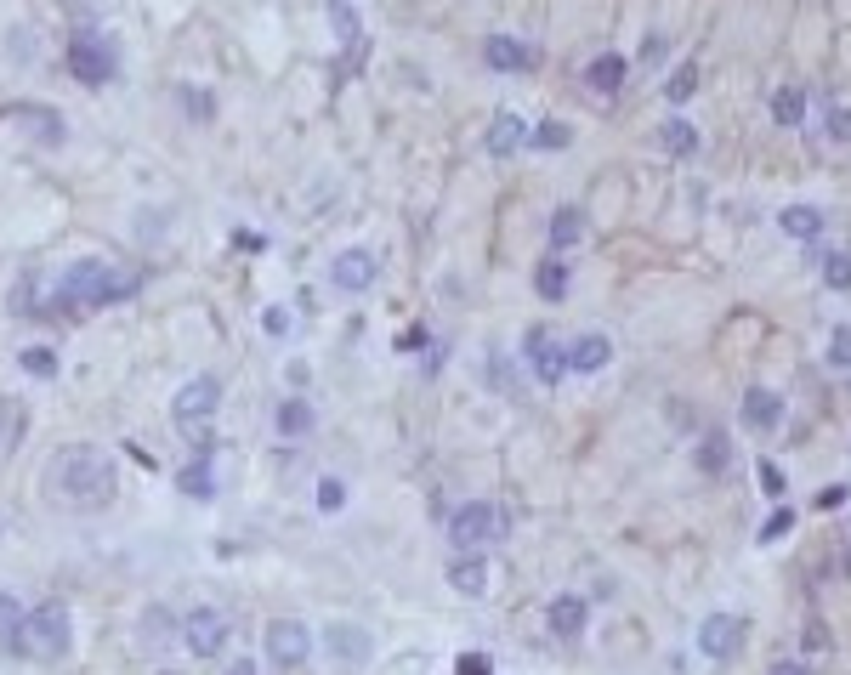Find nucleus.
<instances>
[{
    "instance_id": "obj_42",
    "label": "nucleus",
    "mask_w": 851,
    "mask_h": 675,
    "mask_svg": "<svg viewBox=\"0 0 851 675\" xmlns=\"http://www.w3.org/2000/svg\"><path fill=\"white\" fill-rule=\"evenodd\" d=\"M165 624H171V619H165V607H154V613H148V636H142V641H148V647L171 641V636H165Z\"/></svg>"
},
{
    "instance_id": "obj_21",
    "label": "nucleus",
    "mask_w": 851,
    "mask_h": 675,
    "mask_svg": "<svg viewBox=\"0 0 851 675\" xmlns=\"http://www.w3.org/2000/svg\"><path fill=\"white\" fill-rule=\"evenodd\" d=\"M778 227L789 233V239L812 244V239H823V210L817 205H789V210H778Z\"/></svg>"
},
{
    "instance_id": "obj_49",
    "label": "nucleus",
    "mask_w": 851,
    "mask_h": 675,
    "mask_svg": "<svg viewBox=\"0 0 851 675\" xmlns=\"http://www.w3.org/2000/svg\"><path fill=\"white\" fill-rule=\"evenodd\" d=\"M159 675H182V670H159Z\"/></svg>"
},
{
    "instance_id": "obj_41",
    "label": "nucleus",
    "mask_w": 851,
    "mask_h": 675,
    "mask_svg": "<svg viewBox=\"0 0 851 675\" xmlns=\"http://www.w3.org/2000/svg\"><path fill=\"white\" fill-rule=\"evenodd\" d=\"M846 500H851V488H846V483H829V488H823V494H817L812 505H817V511H840Z\"/></svg>"
},
{
    "instance_id": "obj_15",
    "label": "nucleus",
    "mask_w": 851,
    "mask_h": 675,
    "mask_svg": "<svg viewBox=\"0 0 851 675\" xmlns=\"http://www.w3.org/2000/svg\"><path fill=\"white\" fill-rule=\"evenodd\" d=\"M483 57H488V69H500V74H522V69H534V52L522 46V40H511V35H494L483 46Z\"/></svg>"
},
{
    "instance_id": "obj_16",
    "label": "nucleus",
    "mask_w": 851,
    "mask_h": 675,
    "mask_svg": "<svg viewBox=\"0 0 851 675\" xmlns=\"http://www.w3.org/2000/svg\"><path fill=\"white\" fill-rule=\"evenodd\" d=\"M625 74H630L625 57H619V52H602L591 69H585V86H591L596 97H619V91H625Z\"/></svg>"
},
{
    "instance_id": "obj_37",
    "label": "nucleus",
    "mask_w": 851,
    "mask_h": 675,
    "mask_svg": "<svg viewBox=\"0 0 851 675\" xmlns=\"http://www.w3.org/2000/svg\"><path fill=\"white\" fill-rule=\"evenodd\" d=\"M789 528H795V511H789V505H778V511H772V517L761 522V545H778V539L789 534Z\"/></svg>"
},
{
    "instance_id": "obj_23",
    "label": "nucleus",
    "mask_w": 851,
    "mask_h": 675,
    "mask_svg": "<svg viewBox=\"0 0 851 675\" xmlns=\"http://www.w3.org/2000/svg\"><path fill=\"white\" fill-rule=\"evenodd\" d=\"M522 142H528V125L517 120V114H511V108H505V114H494V125H488V154H517Z\"/></svg>"
},
{
    "instance_id": "obj_46",
    "label": "nucleus",
    "mask_w": 851,
    "mask_h": 675,
    "mask_svg": "<svg viewBox=\"0 0 851 675\" xmlns=\"http://www.w3.org/2000/svg\"><path fill=\"white\" fill-rule=\"evenodd\" d=\"M659 57H664V40L653 35V40H647V46H642V63H659Z\"/></svg>"
},
{
    "instance_id": "obj_11",
    "label": "nucleus",
    "mask_w": 851,
    "mask_h": 675,
    "mask_svg": "<svg viewBox=\"0 0 851 675\" xmlns=\"http://www.w3.org/2000/svg\"><path fill=\"white\" fill-rule=\"evenodd\" d=\"M324 653H335L347 670H364L369 653H375V641H369V630H358V624H324Z\"/></svg>"
},
{
    "instance_id": "obj_47",
    "label": "nucleus",
    "mask_w": 851,
    "mask_h": 675,
    "mask_svg": "<svg viewBox=\"0 0 851 675\" xmlns=\"http://www.w3.org/2000/svg\"><path fill=\"white\" fill-rule=\"evenodd\" d=\"M772 675H806L800 664H772Z\"/></svg>"
},
{
    "instance_id": "obj_7",
    "label": "nucleus",
    "mask_w": 851,
    "mask_h": 675,
    "mask_svg": "<svg viewBox=\"0 0 851 675\" xmlns=\"http://www.w3.org/2000/svg\"><path fill=\"white\" fill-rule=\"evenodd\" d=\"M267 658H273L278 670H301L313 658V630L301 619H273L267 624Z\"/></svg>"
},
{
    "instance_id": "obj_36",
    "label": "nucleus",
    "mask_w": 851,
    "mask_h": 675,
    "mask_svg": "<svg viewBox=\"0 0 851 675\" xmlns=\"http://www.w3.org/2000/svg\"><path fill=\"white\" fill-rule=\"evenodd\" d=\"M23 369H29L35 381H52V375H57V352L52 347H29V352H23Z\"/></svg>"
},
{
    "instance_id": "obj_3",
    "label": "nucleus",
    "mask_w": 851,
    "mask_h": 675,
    "mask_svg": "<svg viewBox=\"0 0 851 675\" xmlns=\"http://www.w3.org/2000/svg\"><path fill=\"white\" fill-rule=\"evenodd\" d=\"M216 403H222V386H216V375H193V381L176 392V403H171L176 432L193 443V454H199V449H216V443H210V420H216Z\"/></svg>"
},
{
    "instance_id": "obj_43",
    "label": "nucleus",
    "mask_w": 851,
    "mask_h": 675,
    "mask_svg": "<svg viewBox=\"0 0 851 675\" xmlns=\"http://www.w3.org/2000/svg\"><path fill=\"white\" fill-rule=\"evenodd\" d=\"M261 324H267V335H290V312H284V307H267V318H261Z\"/></svg>"
},
{
    "instance_id": "obj_35",
    "label": "nucleus",
    "mask_w": 851,
    "mask_h": 675,
    "mask_svg": "<svg viewBox=\"0 0 851 675\" xmlns=\"http://www.w3.org/2000/svg\"><path fill=\"white\" fill-rule=\"evenodd\" d=\"M829 369H851V324L829 329Z\"/></svg>"
},
{
    "instance_id": "obj_6",
    "label": "nucleus",
    "mask_w": 851,
    "mask_h": 675,
    "mask_svg": "<svg viewBox=\"0 0 851 675\" xmlns=\"http://www.w3.org/2000/svg\"><path fill=\"white\" fill-rule=\"evenodd\" d=\"M176 636L188 641L193 658H216L227 647V636H233V624H227V613H216V607H188V613L176 619Z\"/></svg>"
},
{
    "instance_id": "obj_30",
    "label": "nucleus",
    "mask_w": 851,
    "mask_h": 675,
    "mask_svg": "<svg viewBox=\"0 0 851 675\" xmlns=\"http://www.w3.org/2000/svg\"><path fill=\"white\" fill-rule=\"evenodd\" d=\"M534 290L545 295V301H562V295H568V267H562V261H545L534 273Z\"/></svg>"
},
{
    "instance_id": "obj_5",
    "label": "nucleus",
    "mask_w": 851,
    "mask_h": 675,
    "mask_svg": "<svg viewBox=\"0 0 851 675\" xmlns=\"http://www.w3.org/2000/svg\"><path fill=\"white\" fill-rule=\"evenodd\" d=\"M500 534H505V511H500V505H488V500H471V505H460V511L449 517L454 556H477L483 545H494Z\"/></svg>"
},
{
    "instance_id": "obj_20",
    "label": "nucleus",
    "mask_w": 851,
    "mask_h": 675,
    "mask_svg": "<svg viewBox=\"0 0 851 675\" xmlns=\"http://www.w3.org/2000/svg\"><path fill=\"white\" fill-rule=\"evenodd\" d=\"M23 432H29V409L18 398H0V460L23 449Z\"/></svg>"
},
{
    "instance_id": "obj_27",
    "label": "nucleus",
    "mask_w": 851,
    "mask_h": 675,
    "mask_svg": "<svg viewBox=\"0 0 851 675\" xmlns=\"http://www.w3.org/2000/svg\"><path fill=\"white\" fill-rule=\"evenodd\" d=\"M817 273H823L829 290H851V256L846 250H823V256H817Z\"/></svg>"
},
{
    "instance_id": "obj_18",
    "label": "nucleus",
    "mask_w": 851,
    "mask_h": 675,
    "mask_svg": "<svg viewBox=\"0 0 851 675\" xmlns=\"http://www.w3.org/2000/svg\"><path fill=\"white\" fill-rule=\"evenodd\" d=\"M210 460H216V449H199L188 466H182V494H193V500H216V466H210Z\"/></svg>"
},
{
    "instance_id": "obj_39",
    "label": "nucleus",
    "mask_w": 851,
    "mask_h": 675,
    "mask_svg": "<svg viewBox=\"0 0 851 675\" xmlns=\"http://www.w3.org/2000/svg\"><path fill=\"white\" fill-rule=\"evenodd\" d=\"M341 505H347V483H341V477H324V483H318V511H341Z\"/></svg>"
},
{
    "instance_id": "obj_28",
    "label": "nucleus",
    "mask_w": 851,
    "mask_h": 675,
    "mask_svg": "<svg viewBox=\"0 0 851 675\" xmlns=\"http://www.w3.org/2000/svg\"><path fill=\"white\" fill-rule=\"evenodd\" d=\"M727 460H732L727 437H721V432H704V443H698V471H710V477H721V471H727Z\"/></svg>"
},
{
    "instance_id": "obj_4",
    "label": "nucleus",
    "mask_w": 851,
    "mask_h": 675,
    "mask_svg": "<svg viewBox=\"0 0 851 675\" xmlns=\"http://www.w3.org/2000/svg\"><path fill=\"white\" fill-rule=\"evenodd\" d=\"M69 641H74V630H69V607H63V602H40L35 613L23 619L18 653L40 658V664H57V658L69 653Z\"/></svg>"
},
{
    "instance_id": "obj_45",
    "label": "nucleus",
    "mask_w": 851,
    "mask_h": 675,
    "mask_svg": "<svg viewBox=\"0 0 851 675\" xmlns=\"http://www.w3.org/2000/svg\"><path fill=\"white\" fill-rule=\"evenodd\" d=\"M398 347H403V352H415V347H426V335H420V329H403Z\"/></svg>"
},
{
    "instance_id": "obj_8",
    "label": "nucleus",
    "mask_w": 851,
    "mask_h": 675,
    "mask_svg": "<svg viewBox=\"0 0 851 675\" xmlns=\"http://www.w3.org/2000/svg\"><path fill=\"white\" fill-rule=\"evenodd\" d=\"M698 653L715 658V664L738 658V653H744V619H732V613H710V619L698 624Z\"/></svg>"
},
{
    "instance_id": "obj_48",
    "label": "nucleus",
    "mask_w": 851,
    "mask_h": 675,
    "mask_svg": "<svg viewBox=\"0 0 851 675\" xmlns=\"http://www.w3.org/2000/svg\"><path fill=\"white\" fill-rule=\"evenodd\" d=\"M227 675H256V664H244V658H239V664H233Z\"/></svg>"
},
{
    "instance_id": "obj_38",
    "label": "nucleus",
    "mask_w": 851,
    "mask_h": 675,
    "mask_svg": "<svg viewBox=\"0 0 851 675\" xmlns=\"http://www.w3.org/2000/svg\"><path fill=\"white\" fill-rule=\"evenodd\" d=\"M755 477H761V488L772 494V500H783V494H789V477L778 471V460H761V466H755Z\"/></svg>"
},
{
    "instance_id": "obj_33",
    "label": "nucleus",
    "mask_w": 851,
    "mask_h": 675,
    "mask_svg": "<svg viewBox=\"0 0 851 675\" xmlns=\"http://www.w3.org/2000/svg\"><path fill=\"white\" fill-rule=\"evenodd\" d=\"M528 142H534V148H545V154H556V148H568V142H574V131H568L562 120H545L539 131H528Z\"/></svg>"
},
{
    "instance_id": "obj_14",
    "label": "nucleus",
    "mask_w": 851,
    "mask_h": 675,
    "mask_svg": "<svg viewBox=\"0 0 851 675\" xmlns=\"http://www.w3.org/2000/svg\"><path fill=\"white\" fill-rule=\"evenodd\" d=\"M608 364H613V341L602 329H585L574 347H568V369H574V375H596V369H608Z\"/></svg>"
},
{
    "instance_id": "obj_24",
    "label": "nucleus",
    "mask_w": 851,
    "mask_h": 675,
    "mask_svg": "<svg viewBox=\"0 0 851 675\" xmlns=\"http://www.w3.org/2000/svg\"><path fill=\"white\" fill-rule=\"evenodd\" d=\"M659 142H664V154L693 159V154H698V125H693V120H681V114H670V120L659 125Z\"/></svg>"
},
{
    "instance_id": "obj_44",
    "label": "nucleus",
    "mask_w": 851,
    "mask_h": 675,
    "mask_svg": "<svg viewBox=\"0 0 851 675\" xmlns=\"http://www.w3.org/2000/svg\"><path fill=\"white\" fill-rule=\"evenodd\" d=\"M806 647H812V653H829V630H823V624H806Z\"/></svg>"
},
{
    "instance_id": "obj_1",
    "label": "nucleus",
    "mask_w": 851,
    "mask_h": 675,
    "mask_svg": "<svg viewBox=\"0 0 851 675\" xmlns=\"http://www.w3.org/2000/svg\"><path fill=\"white\" fill-rule=\"evenodd\" d=\"M46 494H52L63 511H103V505L120 494V466H114L103 449H91V443H69V449H57L52 466H46Z\"/></svg>"
},
{
    "instance_id": "obj_34",
    "label": "nucleus",
    "mask_w": 851,
    "mask_h": 675,
    "mask_svg": "<svg viewBox=\"0 0 851 675\" xmlns=\"http://www.w3.org/2000/svg\"><path fill=\"white\" fill-rule=\"evenodd\" d=\"M693 91H698V69H693V63L670 69V80H664V97H670V103H687Z\"/></svg>"
},
{
    "instance_id": "obj_22",
    "label": "nucleus",
    "mask_w": 851,
    "mask_h": 675,
    "mask_svg": "<svg viewBox=\"0 0 851 675\" xmlns=\"http://www.w3.org/2000/svg\"><path fill=\"white\" fill-rule=\"evenodd\" d=\"M330 18L341 29V46H347V69H358V57H364V23H358V12H352L347 0H330Z\"/></svg>"
},
{
    "instance_id": "obj_13",
    "label": "nucleus",
    "mask_w": 851,
    "mask_h": 675,
    "mask_svg": "<svg viewBox=\"0 0 851 675\" xmlns=\"http://www.w3.org/2000/svg\"><path fill=\"white\" fill-rule=\"evenodd\" d=\"M330 284L347 290V295H364L369 284H375V256H369V250H341L335 267H330Z\"/></svg>"
},
{
    "instance_id": "obj_12",
    "label": "nucleus",
    "mask_w": 851,
    "mask_h": 675,
    "mask_svg": "<svg viewBox=\"0 0 851 675\" xmlns=\"http://www.w3.org/2000/svg\"><path fill=\"white\" fill-rule=\"evenodd\" d=\"M738 420H744L749 432H778L783 426V398L778 392H766V386H749L744 403H738Z\"/></svg>"
},
{
    "instance_id": "obj_17",
    "label": "nucleus",
    "mask_w": 851,
    "mask_h": 675,
    "mask_svg": "<svg viewBox=\"0 0 851 675\" xmlns=\"http://www.w3.org/2000/svg\"><path fill=\"white\" fill-rule=\"evenodd\" d=\"M545 624H551V636H562V641L585 636V602H579V596H556V602L545 607Z\"/></svg>"
},
{
    "instance_id": "obj_2",
    "label": "nucleus",
    "mask_w": 851,
    "mask_h": 675,
    "mask_svg": "<svg viewBox=\"0 0 851 675\" xmlns=\"http://www.w3.org/2000/svg\"><path fill=\"white\" fill-rule=\"evenodd\" d=\"M142 278L131 267H114V261H74L63 284H57V307H80V312H97V307H114L125 295H137Z\"/></svg>"
},
{
    "instance_id": "obj_32",
    "label": "nucleus",
    "mask_w": 851,
    "mask_h": 675,
    "mask_svg": "<svg viewBox=\"0 0 851 675\" xmlns=\"http://www.w3.org/2000/svg\"><path fill=\"white\" fill-rule=\"evenodd\" d=\"M823 131H829L834 148H851V108L829 103V108H823Z\"/></svg>"
},
{
    "instance_id": "obj_10",
    "label": "nucleus",
    "mask_w": 851,
    "mask_h": 675,
    "mask_svg": "<svg viewBox=\"0 0 851 675\" xmlns=\"http://www.w3.org/2000/svg\"><path fill=\"white\" fill-rule=\"evenodd\" d=\"M528 364H534V381L539 386H556L562 375H568V347H556L551 329L534 324V329H528Z\"/></svg>"
},
{
    "instance_id": "obj_19",
    "label": "nucleus",
    "mask_w": 851,
    "mask_h": 675,
    "mask_svg": "<svg viewBox=\"0 0 851 675\" xmlns=\"http://www.w3.org/2000/svg\"><path fill=\"white\" fill-rule=\"evenodd\" d=\"M449 585L460 590V596H471V602L488 596V562H483V556H454V562H449Z\"/></svg>"
},
{
    "instance_id": "obj_40",
    "label": "nucleus",
    "mask_w": 851,
    "mask_h": 675,
    "mask_svg": "<svg viewBox=\"0 0 851 675\" xmlns=\"http://www.w3.org/2000/svg\"><path fill=\"white\" fill-rule=\"evenodd\" d=\"M454 675H494V658L488 653H460L454 658Z\"/></svg>"
},
{
    "instance_id": "obj_29",
    "label": "nucleus",
    "mask_w": 851,
    "mask_h": 675,
    "mask_svg": "<svg viewBox=\"0 0 851 675\" xmlns=\"http://www.w3.org/2000/svg\"><path fill=\"white\" fill-rule=\"evenodd\" d=\"M278 432L284 437H301V432H313V409L301 398H290V403H278Z\"/></svg>"
},
{
    "instance_id": "obj_31",
    "label": "nucleus",
    "mask_w": 851,
    "mask_h": 675,
    "mask_svg": "<svg viewBox=\"0 0 851 675\" xmlns=\"http://www.w3.org/2000/svg\"><path fill=\"white\" fill-rule=\"evenodd\" d=\"M23 619H29V613H23L18 602H12V596H0V647H12V653H18V636H23Z\"/></svg>"
},
{
    "instance_id": "obj_9",
    "label": "nucleus",
    "mask_w": 851,
    "mask_h": 675,
    "mask_svg": "<svg viewBox=\"0 0 851 675\" xmlns=\"http://www.w3.org/2000/svg\"><path fill=\"white\" fill-rule=\"evenodd\" d=\"M69 69L86 80V86H103V80H114V46H108L103 35H80L69 46Z\"/></svg>"
},
{
    "instance_id": "obj_26",
    "label": "nucleus",
    "mask_w": 851,
    "mask_h": 675,
    "mask_svg": "<svg viewBox=\"0 0 851 675\" xmlns=\"http://www.w3.org/2000/svg\"><path fill=\"white\" fill-rule=\"evenodd\" d=\"M772 120H778V125H800V120H806V86H778V91H772Z\"/></svg>"
},
{
    "instance_id": "obj_25",
    "label": "nucleus",
    "mask_w": 851,
    "mask_h": 675,
    "mask_svg": "<svg viewBox=\"0 0 851 675\" xmlns=\"http://www.w3.org/2000/svg\"><path fill=\"white\" fill-rule=\"evenodd\" d=\"M579 239H585V210H579V205H562V210L551 216V244H556V250H568V244H579Z\"/></svg>"
}]
</instances>
